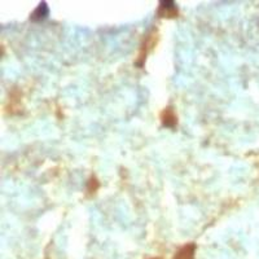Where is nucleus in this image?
I'll list each match as a JSON object with an SVG mask.
<instances>
[{"instance_id": "f257e3e1", "label": "nucleus", "mask_w": 259, "mask_h": 259, "mask_svg": "<svg viewBox=\"0 0 259 259\" xmlns=\"http://www.w3.org/2000/svg\"><path fill=\"white\" fill-rule=\"evenodd\" d=\"M158 41V31L156 29L150 30L147 35L143 39L142 45H140V51H139L138 59H136L135 65L138 68H143L145 60H147V56L149 55V52L154 48V46L157 45Z\"/></svg>"}, {"instance_id": "f03ea898", "label": "nucleus", "mask_w": 259, "mask_h": 259, "mask_svg": "<svg viewBox=\"0 0 259 259\" xmlns=\"http://www.w3.org/2000/svg\"><path fill=\"white\" fill-rule=\"evenodd\" d=\"M157 16L159 18H175L179 16V8H178L175 2L163 0V2H159L158 9H157Z\"/></svg>"}, {"instance_id": "7ed1b4c3", "label": "nucleus", "mask_w": 259, "mask_h": 259, "mask_svg": "<svg viewBox=\"0 0 259 259\" xmlns=\"http://www.w3.org/2000/svg\"><path fill=\"white\" fill-rule=\"evenodd\" d=\"M159 119L162 126L167 128H175L178 126V114L172 106H166L159 114Z\"/></svg>"}, {"instance_id": "20e7f679", "label": "nucleus", "mask_w": 259, "mask_h": 259, "mask_svg": "<svg viewBox=\"0 0 259 259\" xmlns=\"http://www.w3.org/2000/svg\"><path fill=\"white\" fill-rule=\"evenodd\" d=\"M196 250H197V245L194 242H188V244H184L182 247H179V250L175 253L172 259H194L196 258Z\"/></svg>"}, {"instance_id": "39448f33", "label": "nucleus", "mask_w": 259, "mask_h": 259, "mask_svg": "<svg viewBox=\"0 0 259 259\" xmlns=\"http://www.w3.org/2000/svg\"><path fill=\"white\" fill-rule=\"evenodd\" d=\"M48 15H50V8H48L47 3L43 2V3L39 4L35 8V11L30 15V20H31L32 22H41V21H45L46 18L48 17Z\"/></svg>"}, {"instance_id": "423d86ee", "label": "nucleus", "mask_w": 259, "mask_h": 259, "mask_svg": "<svg viewBox=\"0 0 259 259\" xmlns=\"http://www.w3.org/2000/svg\"><path fill=\"white\" fill-rule=\"evenodd\" d=\"M99 187H100V183H99V180L96 179L95 175H92L89 179V182H87V193L95 194L97 189H99Z\"/></svg>"}, {"instance_id": "0eeeda50", "label": "nucleus", "mask_w": 259, "mask_h": 259, "mask_svg": "<svg viewBox=\"0 0 259 259\" xmlns=\"http://www.w3.org/2000/svg\"><path fill=\"white\" fill-rule=\"evenodd\" d=\"M149 259H162V258H159V256H153V258H149Z\"/></svg>"}]
</instances>
